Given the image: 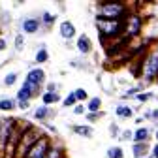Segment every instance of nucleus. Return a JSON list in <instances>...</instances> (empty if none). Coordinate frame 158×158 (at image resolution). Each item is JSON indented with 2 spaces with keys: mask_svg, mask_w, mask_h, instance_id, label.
I'll list each match as a JSON object with an SVG mask.
<instances>
[{
  "mask_svg": "<svg viewBox=\"0 0 158 158\" xmlns=\"http://www.w3.org/2000/svg\"><path fill=\"white\" fill-rule=\"evenodd\" d=\"M137 75L141 77V83H145V85L158 81V40L151 42V47H147L145 55L141 56Z\"/></svg>",
  "mask_w": 158,
  "mask_h": 158,
  "instance_id": "nucleus-1",
  "label": "nucleus"
},
{
  "mask_svg": "<svg viewBox=\"0 0 158 158\" xmlns=\"http://www.w3.org/2000/svg\"><path fill=\"white\" fill-rule=\"evenodd\" d=\"M135 6H128L124 2H111V0H104L94 6V17L96 19H106V21H124L126 15L134 10Z\"/></svg>",
  "mask_w": 158,
  "mask_h": 158,
  "instance_id": "nucleus-2",
  "label": "nucleus"
},
{
  "mask_svg": "<svg viewBox=\"0 0 158 158\" xmlns=\"http://www.w3.org/2000/svg\"><path fill=\"white\" fill-rule=\"evenodd\" d=\"M143 27H145L143 15L134 8V10L126 15V19L123 21V38L126 40V42L139 40V38L143 36Z\"/></svg>",
  "mask_w": 158,
  "mask_h": 158,
  "instance_id": "nucleus-3",
  "label": "nucleus"
},
{
  "mask_svg": "<svg viewBox=\"0 0 158 158\" xmlns=\"http://www.w3.org/2000/svg\"><path fill=\"white\" fill-rule=\"evenodd\" d=\"M96 30L102 38V44L111 42V40L123 38V21H106V19H96L94 21Z\"/></svg>",
  "mask_w": 158,
  "mask_h": 158,
  "instance_id": "nucleus-4",
  "label": "nucleus"
},
{
  "mask_svg": "<svg viewBox=\"0 0 158 158\" xmlns=\"http://www.w3.org/2000/svg\"><path fill=\"white\" fill-rule=\"evenodd\" d=\"M42 135H45V134L42 132V128H38L36 124H30V126L23 132L21 139H19V145H17V149H15V158H23V156L27 154V151H28Z\"/></svg>",
  "mask_w": 158,
  "mask_h": 158,
  "instance_id": "nucleus-5",
  "label": "nucleus"
},
{
  "mask_svg": "<svg viewBox=\"0 0 158 158\" xmlns=\"http://www.w3.org/2000/svg\"><path fill=\"white\" fill-rule=\"evenodd\" d=\"M51 143H53V135H49V134L42 135V137H40V139L27 151V154H25L23 158H45V154H47Z\"/></svg>",
  "mask_w": 158,
  "mask_h": 158,
  "instance_id": "nucleus-6",
  "label": "nucleus"
},
{
  "mask_svg": "<svg viewBox=\"0 0 158 158\" xmlns=\"http://www.w3.org/2000/svg\"><path fill=\"white\" fill-rule=\"evenodd\" d=\"M15 118H0V158L6 156V149L10 143L11 132L15 128Z\"/></svg>",
  "mask_w": 158,
  "mask_h": 158,
  "instance_id": "nucleus-7",
  "label": "nucleus"
},
{
  "mask_svg": "<svg viewBox=\"0 0 158 158\" xmlns=\"http://www.w3.org/2000/svg\"><path fill=\"white\" fill-rule=\"evenodd\" d=\"M25 81L34 85V87H40L42 89L45 85V70L44 68H40V66H34L27 72V77H25Z\"/></svg>",
  "mask_w": 158,
  "mask_h": 158,
  "instance_id": "nucleus-8",
  "label": "nucleus"
},
{
  "mask_svg": "<svg viewBox=\"0 0 158 158\" xmlns=\"http://www.w3.org/2000/svg\"><path fill=\"white\" fill-rule=\"evenodd\" d=\"M75 49L79 51V55H81V56L90 55V53H92V49H94L90 36H89V34H79V36L75 38Z\"/></svg>",
  "mask_w": 158,
  "mask_h": 158,
  "instance_id": "nucleus-9",
  "label": "nucleus"
},
{
  "mask_svg": "<svg viewBox=\"0 0 158 158\" xmlns=\"http://www.w3.org/2000/svg\"><path fill=\"white\" fill-rule=\"evenodd\" d=\"M42 30L40 17H25L21 21V34H38Z\"/></svg>",
  "mask_w": 158,
  "mask_h": 158,
  "instance_id": "nucleus-10",
  "label": "nucleus"
},
{
  "mask_svg": "<svg viewBox=\"0 0 158 158\" xmlns=\"http://www.w3.org/2000/svg\"><path fill=\"white\" fill-rule=\"evenodd\" d=\"M58 32H60V38L66 40V42L70 44L73 38H77V30H75V25L70 21V19H64V21H60V25H58Z\"/></svg>",
  "mask_w": 158,
  "mask_h": 158,
  "instance_id": "nucleus-11",
  "label": "nucleus"
},
{
  "mask_svg": "<svg viewBox=\"0 0 158 158\" xmlns=\"http://www.w3.org/2000/svg\"><path fill=\"white\" fill-rule=\"evenodd\" d=\"M151 135H152V130L149 126H139L137 130H134L132 143H151Z\"/></svg>",
  "mask_w": 158,
  "mask_h": 158,
  "instance_id": "nucleus-12",
  "label": "nucleus"
},
{
  "mask_svg": "<svg viewBox=\"0 0 158 158\" xmlns=\"http://www.w3.org/2000/svg\"><path fill=\"white\" fill-rule=\"evenodd\" d=\"M32 117H34V121H38V123H45V121H49V118L55 117V111L51 107H47V106H40V107L34 109Z\"/></svg>",
  "mask_w": 158,
  "mask_h": 158,
  "instance_id": "nucleus-13",
  "label": "nucleus"
},
{
  "mask_svg": "<svg viewBox=\"0 0 158 158\" xmlns=\"http://www.w3.org/2000/svg\"><path fill=\"white\" fill-rule=\"evenodd\" d=\"M70 130L79 135V137H87V139H90V137H94V128L92 124H72Z\"/></svg>",
  "mask_w": 158,
  "mask_h": 158,
  "instance_id": "nucleus-14",
  "label": "nucleus"
},
{
  "mask_svg": "<svg viewBox=\"0 0 158 158\" xmlns=\"http://www.w3.org/2000/svg\"><path fill=\"white\" fill-rule=\"evenodd\" d=\"M45 158H66V151H64V145H62L60 141L53 139V143H51V147H49V151H47Z\"/></svg>",
  "mask_w": 158,
  "mask_h": 158,
  "instance_id": "nucleus-15",
  "label": "nucleus"
},
{
  "mask_svg": "<svg viewBox=\"0 0 158 158\" xmlns=\"http://www.w3.org/2000/svg\"><path fill=\"white\" fill-rule=\"evenodd\" d=\"M151 143H132V156L134 158H147L151 154Z\"/></svg>",
  "mask_w": 158,
  "mask_h": 158,
  "instance_id": "nucleus-16",
  "label": "nucleus"
},
{
  "mask_svg": "<svg viewBox=\"0 0 158 158\" xmlns=\"http://www.w3.org/2000/svg\"><path fill=\"white\" fill-rule=\"evenodd\" d=\"M42 106H47V107H51V106H55V104H58V102H62V96L58 94V92H42Z\"/></svg>",
  "mask_w": 158,
  "mask_h": 158,
  "instance_id": "nucleus-17",
  "label": "nucleus"
},
{
  "mask_svg": "<svg viewBox=\"0 0 158 158\" xmlns=\"http://www.w3.org/2000/svg\"><path fill=\"white\" fill-rule=\"evenodd\" d=\"M134 107L130 106V104H118L117 107H115V115L118 117V118H132L134 117Z\"/></svg>",
  "mask_w": 158,
  "mask_h": 158,
  "instance_id": "nucleus-18",
  "label": "nucleus"
},
{
  "mask_svg": "<svg viewBox=\"0 0 158 158\" xmlns=\"http://www.w3.org/2000/svg\"><path fill=\"white\" fill-rule=\"evenodd\" d=\"M47 60H49L47 45H45V44H40V45H38V51H36V56H34V62L40 66V64H45Z\"/></svg>",
  "mask_w": 158,
  "mask_h": 158,
  "instance_id": "nucleus-19",
  "label": "nucleus"
},
{
  "mask_svg": "<svg viewBox=\"0 0 158 158\" xmlns=\"http://www.w3.org/2000/svg\"><path fill=\"white\" fill-rule=\"evenodd\" d=\"M87 113H100L102 111V98L100 96H90L89 102L85 104Z\"/></svg>",
  "mask_w": 158,
  "mask_h": 158,
  "instance_id": "nucleus-20",
  "label": "nucleus"
},
{
  "mask_svg": "<svg viewBox=\"0 0 158 158\" xmlns=\"http://www.w3.org/2000/svg\"><path fill=\"white\" fill-rule=\"evenodd\" d=\"M55 21H56V15H55V13H51V11H44V13H42V17H40L42 28H45V30H49V28L55 25Z\"/></svg>",
  "mask_w": 158,
  "mask_h": 158,
  "instance_id": "nucleus-21",
  "label": "nucleus"
},
{
  "mask_svg": "<svg viewBox=\"0 0 158 158\" xmlns=\"http://www.w3.org/2000/svg\"><path fill=\"white\" fill-rule=\"evenodd\" d=\"M13 109H17L15 98H2V100H0V111L10 113V111H13Z\"/></svg>",
  "mask_w": 158,
  "mask_h": 158,
  "instance_id": "nucleus-22",
  "label": "nucleus"
},
{
  "mask_svg": "<svg viewBox=\"0 0 158 158\" xmlns=\"http://www.w3.org/2000/svg\"><path fill=\"white\" fill-rule=\"evenodd\" d=\"M73 92V96H75V100H77V104H87L89 102V90L87 89H83V87H79V89H75V90H72Z\"/></svg>",
  "mask_w": 158,
  "mask_h": 158,
  "instance_id": "nucleus-23",
  "label": "nucleus"
},
{
  "mask_svg": "<svg viewBox=\"0 0 158 158\" xmlns=\"http://www.w3.org/2000/svg\"><path fill=\"white\" fill-rule=\"evenodd\" d=\"M106 158H124V149L121 145H113V147L107 149Z\"/></svg>",
  "mask_w": 158,
  "mask_h": 158,
  "instance_id": "nucleus-24",
  "label": "nucleus"
},
{
  "mask_svg": "<svg viewBox=\"0 0 158 158\" xmlns=\"http://www.w3.org/2000/svg\"><path fill=\"white\" fill-rule=\"evenodd\" d=\"M154 98H156V94H154V92H151V90H141L139 94L134 98V100H135V102H139V104H147V102L154 100Z\"/></svg>",
  "mask_w": 158,
  "mask_h": 158,
  "instance_id": "nucleus-25",
  "label": "nucleus"
},
{
  "mask_svg": "<svg viewBox=\"0 0 158 158\" xmlns=\"http://www.w3.org/2000/svg\"><path fill=\"white\" fill-rule=\"evenodd\" d=\"M17 79H19V73H17V72H10V73H6V75H4L2 85H4V87H11V85H15V83H17Z\"/></svg>",
  "mask_w": 158,
  "mask_h": 158,
  "instance_id": "nucleus-26",
  "label": "nucleus"
},
{
  "mask_svg": "<svg viewBox=\"0 0 158 158\" xmlns=\"http://www.w3.org/2000/svg\"><path fill=\"white\" fill-rule=\"evenodd\" d=\"M62 106H64V107H75V106H77V100H75L73 92H68V94L62 98Z\"/></svg>",
  "mask_w": 158,
  "mask_h": 158,
  "instance_id": "nucleus-27",
  "label": "nucleus"
},
{
  "mask_svg": "<svg viewBox=\"0 0 158 158\" xmlns=\"http://www.w3.org/2000/svg\"><path fill=\"white\" fill-rule=\"evenodd\" d=\"M25 44H27V40H25V34H15V42H13V45H15V51H23V47H25Z\"/></svg>",
  "mask_w": 158,
  "mask_h": 158,
  "instance_id": "nucleus-28",
  "label": "nucleus"
},
{
  "mask_svg": "<svg viewBox=\"0 0 158 158\" xmlns=\"http://www.w3.org/2000/svg\"><path fill=\"white\" fill-rule=\"evenodd\" d=\"M102 117H106V113H104V111H100V113H85L87 123H96V121H100Z\"/></svg>",
  "mask_w": 158,
  "mask_h": 158,
  "instance_id": "nucleus-29",
  "label": "nucleus"
},
{
  "mask_svg": "<svg viewBox=\"0 0 158 158\" xmlns=\"http://www.w3.org/2000/svg\"><path fill=\"white\" fill-rule=\"evenodd\" d=\"M132 137H134V132L132 130H123L121 134H118L117 139L118 141H132Z\"/></svg>",
  "mask_w": 158,
  "mask_h": 158,
  "instance_id": "nucleus-30",
  "label": "nucleus"
},
{
  "mask_svg": "<svg viewBox=\"0 0 158 158\" xmlns=\"http://www.w3.org/2000/svg\"><path fill=\"white\" fill-rule=\"evenodd\" d=\"M58 89H60V85L51 81V83H45V90L44 92H58Z\"/></svg>",
  "mask_w": 158,
  "mask_h": 158,
  "instance_id": "nucleus-31",
  "label": "nucleus"
},
{
  "mask_svg": "<svg viewBox=\"0 0 158 158\" xmlns=\"http://www.w3.org/2000/svg\"><path fill=\"white\" fill-rule=\"evenodd\" d=\"M109 134H111V137H118V134H121V128H118L115 123H111V124H109Z\"/></svg>",
  "mask_w": 158,
  "mask_h": 158,
  "instance_id": "nucleus-32",
  "label": "nucleus"
},
{
  "mask_svg": "<svg viewBox=\"0 0 158 158\" xmlns=\"http://www.w3.org/2000/svg\"><path fill=\"white\" fill-rule=\"evenodd\" d=\"M85 113H87L85 104H77V106L73 107V115H85Z\"/></svg>",
  "mask_w": 158,
  "mask_h": 158,
  "instance_id": "nucleus-33",
  "label": "nucleus"
},
{
  "mask_svg": "<svg viewBox=\"0 0 158 158\" xmlns=\"http://www.w3.org/2000/svg\"><path fill=\"white\" fill-rule=\"evenodd\" d=\"M6 49H8V42H6L4 36H0V53H4Z\"/></svg>",
  "mask_w": 158,
  "mask_h": 158,
  "instance_id": "nucleus-34",
  "label": "nucleus"
},
{
  "mask_svg": "<svg viewBox=\"0 0 158 158\" xmlns=\"http://www.w3.org/2000/svg\"><path fill=\"white\" fill-rule=\"evenodd\" d=\"M151 121L156 124L158 123V107H154V109H151Z\"/></svg>",
  "mask_w": 158,
  "mask_h": 158,
  "instance_id": "nucleus-35",
  "label": "nucleus"
},
{
  "mask_svg": "<svg viewBox=\"0 0 158 158\" xmlns=\"http://www.w3.org/2000/svg\"><path fill=\"white\" fill-rule=\"evenodd\" d=\"M151 158H158V143H154L152 147H151V154H149Z\"/></svg>",
  "mask_w": 158,
  "mask_h": 158,
  "instance_id": "nucleus-36",
  "label": "nucleus"
},
{
  "mask_svg": "<svg viewBox=\"0 0 158 158\" xmlns=\"http://www.w3.org/2000/svg\"><path fill=\"white\" fill-rule=\"evenodd\" d=\"M17 107L21 109V111H27L30 107V102H17Z\"/></svg>",
  "mask_w": 158,
  "mask_h": 158,
  "instance_id": "nucleus-37",
  "label": "nucleus"
},
{
  "mask_svg": "<svg viewBox=\"0 0 158 158\" xmlns=\"http://www.w3.org/2000/svg\"><path fill=\"white\" fill-rule=\"evenodd\" d=\"M154 139H156V143H158V128L154 130Z\"/></svg>",
  "mask_w": 158,
  "mask_h": 158,
  "instance_id": "nucleus-38",
  "label": "nucleus"
},
{
  "mask_svg": "<svg viewBox=\"0 0 158 158\" xmlns=\"http://www.w3.org/2000/svg\"><path fill=\"white\" fill-rule=\"evenodd\" d=\"M156 128H158V123H156Z\"/></svg>",
  "mask_w": 158,
  "mask_h": 158,
  "instance_id": "nucleus-39",
  "label": "nucleus"
},
{
  "mask_svg": "<svg viewBox=\"0 0 158 158\" xmlns=\"http://www.w3.org/2000/svg\"><path fill=\"white\" fill-rule=\"evenodd\" d=\"M147 158H151V156H147Z\"/></svg>",
  "mask_w": 158,
  "mask_h": 158,
  "instance_id": "nucleus-40",
  "label": "nucleus"
}]
</instances>
